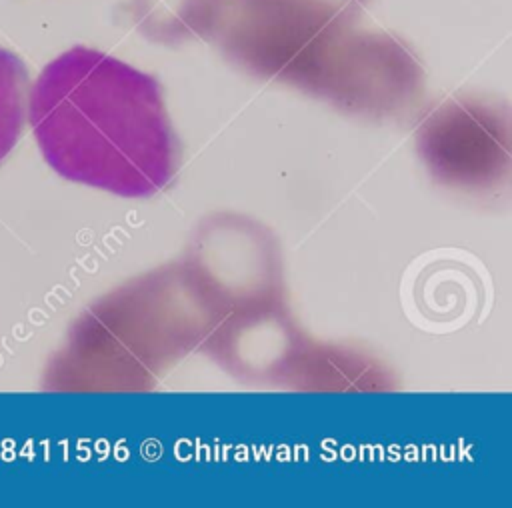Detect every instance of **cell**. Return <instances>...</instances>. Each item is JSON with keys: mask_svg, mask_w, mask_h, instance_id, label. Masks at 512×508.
<instances>
[{"mask_svg": "<svg viewBox=\"0 0 512 508\" xmlns=\"http://www.w3.org/2000/svg\"><path fill=\"white\" fill-rule=\"evenodd\" d=\"M26 118L62 178L140 198L166 188L176 136L158 80L102 50L72 46L28 92Z\"/></svg>", "mask_w": 512, "mask_h": 508, "instance_id": "obj_1", "label": "cell"}, {"mask_svg": "<svg viewBox=\"0 0 512 508\" xmlns=\"http://www.w3.org/2000/svg\"><path fill=\"white\" fill-rule=\"evenodd\" d=\"M352 24L324 0H224L212 36L244 68L310 84L326 72Z\"/></svg>", "mask_w": 512, "mask_h": 508, "instance_id": "obj_2", "label": "cell"}, {"mask_svg": "<svg viewBox=\"0 0 512 508\" xmlns=\"http://www.w3.org/2000/svg\"><path fill=\"white\" fill-rule=\"evenodd\" d=\"M132 16L142 36L178 44L212 36L224 0H130Z\"/></svg>", "mask_w": 512, "mask_h": 508, "instance_id": "obj_3", "label": "cell"}, {"mask_svg": "<svg viewBox=\"0 0 512 508\" xmlns=\"http://www.w3.org/2000/svg\"><path fill=\"white\" fill-rule=\"evenodd\" d=\"M28 70L20 56L0 46V162L12 152L26 122Z\"/></svg>", "mask_w": 512, "mask_h": 508, "instance_id": "obj_4", "label": "cell"}, {"mask_svg": "<svg viewBox=\"0 0 512 508\" xmlns=\"http://www.w3.org/2000/svg\"><path fill=\"white\" fill-rule=\"evenodd\" d=\"M326 4H330L332 8H336L340 14H344L346 18H350V20H356L360 14H362V10L366 8V4L370 2V0H324Z\"/></svg>", "mask_w": 512, "mask_h": 508, "instance_id": "obj_5", "label": "cell"}]
</instances>
